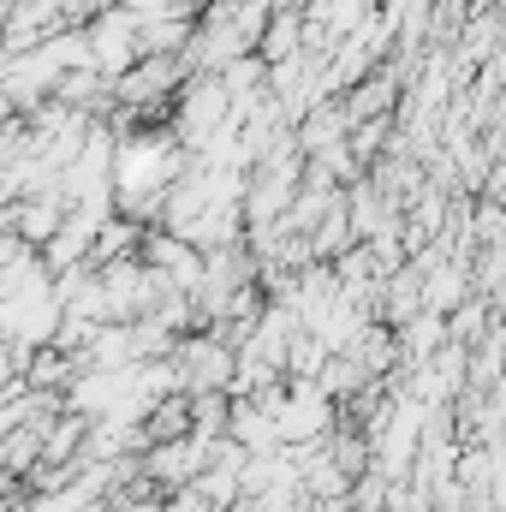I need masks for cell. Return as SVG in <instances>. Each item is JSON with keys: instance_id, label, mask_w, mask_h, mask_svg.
<instances>
[{"instance_id": "cell-1", "label": "cell", "mask_w": 506, "mask_h": 512, "mask_svg": "<svg viewBox=\"0 0 506 512\" xmlns=\"http://www.w3.org/2000/svg\"><path fill=\"white\" fill-rule=\"evenodd\" d=\"M185 173V149L155 126H137L114 143V215L149 227L161 215V191Z\"/></svg>"}, {"instance_id": "cell-2", "label": "cell", "mask_w": 506, "mask_h": 512, "mask_svg": "<svg viewBox=\"0 0 506 512\" xmlns=\"http://www.w3.org/2000/svg\"><path fill=\"white\" fill-rule=\"evenodd\" d=\"M167 120H173V143L185 149V161L191 155H203L221 131L233 126V108H227V96H221V84L215 78H185V90L173 96V108H167Z\"/></svg>"}, {"instance_id": "cell-3", "label": "cell", "mask_w": 506, "mask_h": 512, "mask_svg": "<svg viewBox=\"0 0 506 512\" xmlns=\"http://www.w3.org/2000/svg\"><path fill=\"white\" fill-rule=\"evenodd\" d=\"M84 54H90V72H96L102 84L126 78L131 66L143 60V54H137V36H131V12H126V6L96 12V18L84 24Z\"/></svg>"}, {"instance_id": "cell-4", "label": "cell", "mask_w": 506, "mask_h": 512, "mask_svg": "<svg viewBox=\"0 0 506 512\" xmlns=\"http://www.w3.org/2000/svg\"><path fill=\"white\" fill-rule=\"evenodd\" d=\"M173 376H179V393H227L233 382V352L209 334H191L173 346Z\"/></svg>"}, {"instance_id": "cell-5", "label": "cell", "mask_w": 506, "mask_h": 512, "mask_svg": "<svg viewBox=\"0 0 506 512\" xmlns=\"http://www.w3.org/2000/svg\"><path fill=\"white\" fill-rule=\"evenodd\" d=\"M346 227H352V245H370V239L399 227V209L381 197L370 179H358V185H346Z\"/></svg>"}, {"instance_id": "cell-6", "label": "cell", "mask_w": 506, "mask_h": 512, "mask_svg": "<svg viewBox=\"0 0 506 512\" xmlns=\"http://www.w3.org/2000/svg\"><path fill=\"white\" fill-rule=\"evenodd\" d=\"M60 221H66L60 191H48V197H18V203H12V233H18L30 251H42V245L60 233Z\"/></svg>"}, {"instance_id": "cell-7", "label": "cell", "mask_w": 506, "mask_h": 512, "mask_svg": "<svg viewBox=\"0 0 506 512\" xmlns=\"http://www.w3.org/2000/svg\"><path fill=\"white\" fill-rule=\"evenodd\" d=\"M215 84H221L227 108L239 114V108H251L256 96H268V66H262L256 54H239V60H227V66L215 72Z\"/></svg>"}, {"instance_id": "cell-8", "label": "cell", "mask_w": 506, "mask_h": 512, "mask_svg": "<svg viewBox=\"0 0 506 512\" xmlns=\"http://www.w3.org/2000/svg\"><path fill=\"white\" fill-rule=\"evenodd\" d=\"M143 245V227L126 221V215H108L102 227H96V239H90V256H84V268H108V262H131Z\"/></svg>"}, {"instance_id": "cell-9", "label": "cell", "mask_w": 506, "mask_h": 512, "mask_svg": "<svg viewBox=\"0 0 506 512\" xmlns=\"http://www.w3.org/2000/svg\"><path fill=\"white\" fill-rule=\"evenodd\" d=\"M203 0H126V12H173V18H191Z\"/></svg>"}, {"instance_id": "cell-10", "label": "cell", "mask_w": 506, "mask_h": 512, "mask_svg": "<svg viewBox=\"0 0 506 512\" xmlns=\"http://www.w3.org/2000/svg\"><path fill=\"white\" fill-rule=\"evenodd\" d=\"M114 6H126V0H90V18H96V12H114ZM90 18H84V24H90Z\"/></svg>"}]
</instances>
